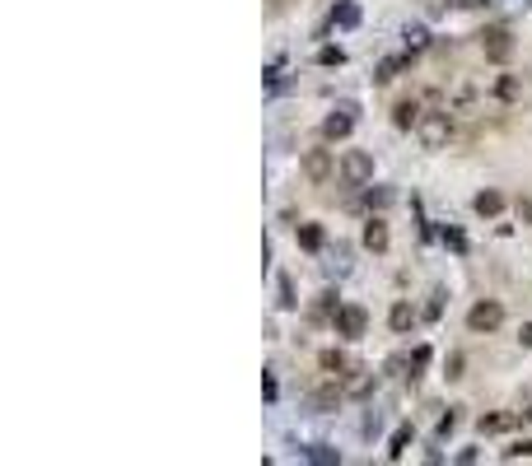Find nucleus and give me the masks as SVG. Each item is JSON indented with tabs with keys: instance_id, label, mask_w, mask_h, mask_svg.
Segmentation results:
<instances>
[{
	"instance_id": "1",
	"label": "nucleus",
	"mask_w": 532,
	"mask_h": 466,
	"mask_svg": "<svg viewBox=\"0 0 532 466\" xmlns=\"http://www.w3.org/2000/svg\"><path fill=\"white\" fill-rule=\"evenodd\" d=\"M416 135H421L425 149H443L448 135H453V117L448 112H425L421 122H416Z\"/></svg>"
},
{
	"instance_id": "2",
	"label": "nucleus",
	"mask_w": 532,
	"mask_h": 466,
	"mask_svg": "<svg viewBox=\"0 0 532 466\" xmlns=\"http://www.w3.org/2000/svg\"><path fill=\"white\" fill-rule=\"evenodd\" d=\"M332 331L345 336V341H360V336L369 331V312L360 308V303H341V308L332 312Z\"/></svg>"
},
{
	"instance_id": "3",
	"label": "nucleus",
	"mask_w": 532,
	"mask_h": 466,
	"mask_svg": "<svg viewBox=\"0 0 532 466\" xmlns=\"http://www.w3.org/2000/svg\"><path fill=\"white\" fill-rule=\"evenodd\" d=\"M341 178L350 182V187H369V178H374V154H365V149H345L341 154Z\"/></svg>"
},
{
	"instance_id": "4",
	"label": "nucleus",
	"mask_w": 532,
	"mask_h": 466,
	"mask_svg": "<svg viewBox=\"0 0 532 466\" xmlns=\"http://www.w3.org/2000/svg\"><path fill=\"white\" fill-rule=\"evenodd\" d=\"M499 322H504V308H499L495 299L472 303V312H467V326H472V331H495Z\"/></svg>"
},
{
	"instance_id": "5",
	"label": "nucleus",
	"mask_w": 532,
	"mask_h": 466,
	"mask_svg": "<svg viewBox=\"0 0 532 466\" xmlns=\"http://www.w3.org/2000/svg\"><path fill=\"white\" fill-rule=\"evenodd\" d=\"M481 52H486V61L504 66V61L514 56V38L504 33V28H486V33H481Z\"/></svg>"
},
{
	"instance_id": "6",
	"label": "nucleus",
	"mask_w": 532,
	"mask_h": 466,
	"mask_svg": "<svg viewBox=\"0 0 532 466\" xmlns=\"http://www.w3.org/2000/svg\"><path fill=\"white\" fill-rule=\"evenodd\" d=\"M332 149H309L304 154V178L313 182V187H322V182H332Z\"/></svg>"
},
{
	"instance_id": "7",
	"label": "nucleus",
	"mask_w": 532,
	"mask_h": 466,
	"mask_svg": "<svg viewBox=\"0 0 532 466\" xmlns=\"http://www.w3.org/2000/svg\"><path fill=\"white\" fill-rule=\"evenodd\" d=\"M345 401V387H336V382H327V387H318L309 397V411L313 415H327V411H336V406H341Z\"/></svg>"
},
{
	"instance_id": "8",
	"label": "nucleus",
	"mask_w": 532,
	"mask_h": 466,
	"mask_svg": "<svg viewBox=\"0 0 532 466\" xmlns=\"http://www.w3.org/2000/svg\"><path fill=\"white\" fill-rule=\"evenodd\" d=\"M350 131H355V108H341V112H332V117L322 122V135H327V140H345Z\"/></svg>"
},
{
	"instance_id": "9",
	"label": "nucleus",
	"mask_w": 532,
	"mask_h": 466,
	"mask_svg": "<svg viewBox=\"0 0 532 466\" xmlns=\"http://www.w3.org/2000/svg\"><path fill=\"white\" fill-rule=\"evenodd\" d=\"M421 117H425V112H421V103H416V98H401L397 108H392V126H401V131H411Z\"/></svg>"
},
{
	"instance_id": "10",
	"label": "nucleus",
	"mask_w": 532,
	"mask_h": 466,
	"mask_svg": "<svg viewBox=\"0 0 532 466\" xmlns=\"http://www.w3.org/2000/svg\"><path fill=\"white\" fill-rule=\"evenodd\" d=\"M411 56H416V52H406V56H388V61H378V70H374V84H388V79H397L401 70L411 66Z\"/></svg>"
},
{
	"instance_id": "11",
	"label": "nucleus",
	"mask_w": 532,
	"mask_h": 466,
	"mask_svg": "<svg viewBox=\"0 0 532 466\" xmlns=\"http://www.w3.org/2000/svg\"><path fill=\"white\" fill-rule=\"evenodd\" d=\"M294 238H299V247H304V252H322V243H327L322 224H299V229H294Z\"/></svg>"
},
{
	"instance_id": "12",
	"label": "nucleus",
	"mask_w": 532,
	"mask_h": 466,
	"mask_svg": "<svg viewBox=\"0 0 532 466\" xmlns=\"http://www.w3.org/2000/svg\"><path fill=\"white\" fill-rule=\"evenodd\" d=\"M472 210H477L481 220H495V215L504 210V196H499V191H481V196L472 200Z\"/></svg>"
},
{
	"instance_id": "13",
	"label": "nucleus",
	"mask_w": 532,
	"mask_h": 466,
	"mask_svg": "<svg viewBox=\"0 0 532 466\" xmlns=\"http://www.w3.org/2000/svg\"><path fill=\"white\" fill-rule=\"evenodd\" d=\"M365 247H369V252H383V247H388V224H383V220H369L365 224Z\"/></svg>"
},
{
	"instance_id": "14",
	"label": "nucleus",
	"mask_w": 532,
	"mask_h": 466,
	"mask_svg": "<svg viewBox=\"0 0 532 466\" xmlns=\"http://www.w3.org/2000/svg\"><path fill=\"white\" fill-rule=\"evenodd\" d=\"M519 93H523V79H519V75H499V79H495V98H499V103H514Z\"/></svg>"
},
{
	"instance_id": "15",
	"label": "nucleus",
	"mask_w": 532,
	"mask_h": 466,
	"mask_svg": "<svg viewBox=\"0 0 532 466\" xmlns=\"http://www.w3.org/2000/svg\"><path fill=\"white\" fill-rule=\"evenodd\" d=\"M332 23L336 28H355V23H360V5H355V0H341V5L332 10Z\"/></svg>"
},
{
	"instance_id": "16",
	"label": "nucleus",
	"mask_w": 532,
	"mask_h": 466,
	"mask_svg": "<svg viewBox=\"0 0 532 466\" xmlns=\"http://www.w3.org/2000/svg\"><path fill=\"white\" fill-rule=\"evenodd\" d=\"M411 438H416V429H411V424H401V429L392 433V443H388V457H392V462H401V457H406Z\"/></svg>"
},
{
	"instance_id": "17",
	"label": "nucleus",
	"mask_w": 532,
	"mask_h": 466,
	"mask_svg": "<svg viewBox=\"0 0 532 466\" xmlns=\"http://www.w3.org/2000/svg\"><path fill=\"white\" fill-rule=\"evenodd\" d=\"M388 322H392V331H411V326H416V312H411V303H392Z\"/></svg>"
},
{
	"instance_id": "18",
	"label": "nucleus",
	"mask_w": 532,
	"mask_h": 466,
	"mask_svg": "<svg viewBox=\"0 0 532 466\" xmlns=\"http://www.w3.org/2000/svg\"><path fill=\"white\" fill-rule=\"evenodd\" d=\"M369 387H374V373H369V368H355V377L345 382V397H365Z\"/></svg>"
},
{
	"instance_id": "19",
	"label": "nucleus",
	"mask_w": 532,
	"mask_h": 466,
	"mask_svg": "<svg viewBox=\"0 0 532 466\" xmlns=\"http://www.w3.org/2000/svg\"><path fill=\"white\" fill-rule=\"evenodd\" d=\"M304 457H309V462H322V466L341 462V453H336V448H327V443H313V448H304Z\"/></svg>"
},
{
	"instance_id": "20",
	"label": "nucleus",
	"mask_w": 532,
	"mask_h": 466,
	"mask_svg": "<svg viewBox=\"0 0 532 466\" xmlns=\"http://www.w3.org/2000/svg\"><path fill=\"white\" fill-rule=\"evenodd\" d=\"M514 429V415H481V433H504Z\"/></svg>"
},
{
	"instance_id": "21",
	"label": "nucleus",
	"mask_w": 532,
	"mask_h": 466,
	"mask_svg": "<svg viewBox=\"0 0 532 466\" xmlns=\"http://www.w3.org/2000/svg\"><path fill=\"white\" fill-rule=\"evenodd\" d=\"M276 289H280V308H285V312H289V308H299V299H294V280H289V275H280V280H276Z\"/></svg>"
},
{
	"instance_id": "22",
	"label": "nucleus",
	"mask_w": 532,
	"mask_h": 466,
	"mask_svg": "<svg viewBox=\"0 0 532 466\" xmlns=\"http://www.w3.org/2000/svg\"><path fill=\"white\" fill-rule=\"evenodd\" d=\"M318 364H322V373H341V368H345V355H341V350H322Z\"/></svg>"
},
{
	"instance_id": "23",
	"label": "nucleus",
	"mask_w": 532,
	"mask_h": 466,
	"mask_svg": "<svg viewBox=\"0 0 532 466\" xmlns=\"http://www.w3.org/2000/svg\"><path fill=\"white\" fill-rule=\"evenodd\" d=\"M332 312H336V294L332 289H322L318 303H313V317H332Z\"/></svg>"
},
{
	"instance_id": "24",
	"label": "nucleus",
	"mask_w": 532,
	"mask_h": 466,
	"mask_svg": "<svg viewBox=\"0 0 532 466\" xmlns=\"http://www.w3.org/2000/svg\"><path fill=\"white\" fill-rule=\"evenodd\" d=\"M406 52H425V47H430V33H425V28H406Z\"/></svg>"
},
{
	"instance_id": "25",
	"label": "nucleus",
	"mask_w": 532,
	"mask_h": 466,
	"mask_svg": "<svg viewBox=\"0 0 532 466\" xmlns=\"http://www.w3.org/2000/svg\"><path fill=\"white\" fill-rule=\"evenodd\" d=\"M318 66H345V52H341V47H322V52H318Z\"/></svg>"
},
{
	"instance_id": "26",
	"label": "nucleus",
	"mask_w": 532,
	"mask_h": 466,
	"mask_svg": "<svg viewBox=\"0 0 532 466\" xmlns=\"http://www.w3.org/2000/svg\"><path fill=\"white\" fill-rule=\"evenodd\" d=\"M425 364H430V345H416V355H411V377L421 373Z\"/></svg>"
},
{
	"instance_id": "27",
	"label": "nucleus",
	"mask_w": 532,
	"mask_h": 466,
	"mask_svg": "<svg viewBox=\"0 0 532 466\" xmlns=\"http://www.w3.org/2000/svg\"><path fill=\"white\" fill-rule=\"evenodd\" d=\"M443 377L453 382V377H462V355H448L443 359Z\"/></svg>"
},
{
	"instance_id": "28",
	"label": "nucleus",
	"mask_w": 532,
	"mask_h": 466,
	"mask_svg": "<svg viewBox=\"0 0 532 466\" xmlns=\"http://www.w3.org/2000/svg\"><path fill=\"white\" fill-rule=\"evenodd\" d=\"M388 200H392V191H388V187H378V191L369 187V205H374V210H383V205H388Z\"/></svg>"
},
{
	"instance_id": "29",
	"label": "nucleus",
	"mask_w": 532,
	"mask_h": 466,
	"mask_svg": "<svg viewBox=\"0 0 532 466\" xmlns=\"http://www.w3.org/2000/svg\"><path fill=\"white\" fill-rule=\"evenodd\" d=\"M443 243L453 247V252H467V238H462V233H458V229H443Z\"/></svg>"
},
{
	"instance_id": "30",
	"label": "nucleus",
	"mask_w": 532,
	"mask_h": 466,
	"mask_svg": "<svg viewBox=\"0 0 532 466\" xmlns=\"http://www.w3.org/2000/svg\"><path fill=\"white\" fill-rule=\"evenodd\" d=\"M439 312H443V294H439V289H434V294H430V303H425V317H430V322H434Z\"/></svg>"
},
{
	"instance_id": "31",
	"label": "nucleus",
	"mask_w": 532,
	"mask_h": 466,
	"mask_svg": "<svg viewBox=\"0 0 532 466\" xmlns=\"http://www.w3.org/2000/svg\"><path fill=\"white\" fill-rule=\"evenodd\" d=\"M458 429V411H448V415H443V420H439V438H448V433H453Z\"/></svg>"
},
{
	"instance_id": "32",
	"label": "nucleus",
	"mask_w": 532,
	"mask_h": 466,
	"mask_svg": "<svg viewBox=\"0 0 532 466\" xmlns=\"http://www.w3.org/2000/svg\"><path fill=\"white\" fill-rule=\"evenodd\" d=\"M519 220L532 224V196H519Z\"/></svg>"
},
{
	"instance_id": "33",
	"label": "nucleus",
	"mask_w": 532,
	"mask_h": 466,
	"mask_svg": "<svg viewBox=\"0 0 532 466\" xmlns=\"http://www.w3.org/2000/svg\"><path fill=\"white\" fill-rule=\"evenodd\" d=\"M504 457H532V443H514V448H509V453H504Z\"/></svg>"
},
{
	"instance_id": "34",
	"label": "nucleus",
	"mask_w": 532,
	"mask_h": 466,
	"mask_svg": "<svg viewBox=\"0 0 532 466\" xmlns=\"http://www.w3.org/2000/svg\"><path fill=\"white\" fill-rule=\"evenodd\" d=\"M519 341H523V345H528V350H532V322H523V331H519Z\"/></svg>"
},
{
	"instance_id": "35",
	"label": "nucleus",
	"mask_w": 532,
	"mask_h": 466,
	"mask_svg": "<svg viewBox=\"0 0 532 466\" xmlns=\"http://www.w3.org/2000/svg\"><path fill=\"white\" fill-rule=\"evenodd\" d=\"M528 420H532V411H528Z\"/></svg>"
}]
</instances>
